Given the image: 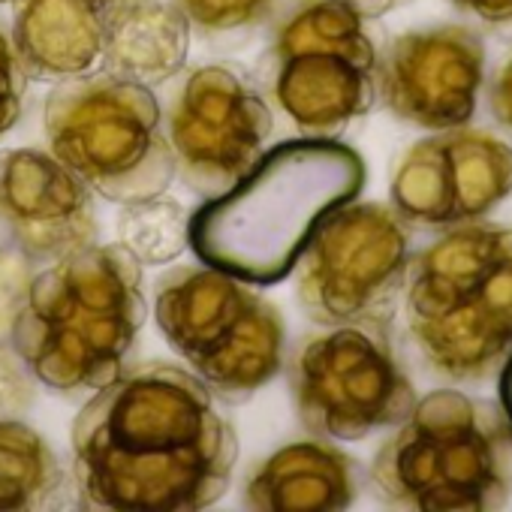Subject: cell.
<instances>
[{
	"instance_id": "obj_12",
	"label": "cell",
	"mask_w": 512,
	"mask_h": 512,
	"mask_svg": "<svg viewBox=\"0 0 512 512\" xmlns=\"http://www.w3.org/2000/svg\"><path fill=\"white\" fill-rule=\"evenodd\" d=\"M512 193V148L485 130H437L395 166L392 208L410 226L473 223Z\"/></svg>"
},
{
	"instance_id": "obj_1",
	"label": "cell",
	"mask_w": 512,
	"mask_h": 512,
	"mask_svg": "<svg viewBox=\"0 0 512 512\" xmlns=\"http://www.w3.org/2000/svg\"><path fill=\"white\" fill-rule=\"evenodd\" d=\"M79 509L196 512L232 482L238 437L187 368L148 362L94 392L73 422Z\"/></svg>"
},
{
	"instance_id": "obj_5",
	"label": "cell",
	"mask_w": 512,
	"mask_h": 512,
	"mask_svg": "<svg viewBox=\"0 0 512 512\" xmlns=\"http://www.w3.org/2000/svg\"><path fill=\"white\" fill-rule=\"evenodd\" d=\"M371 482L398 509H503L512 497V422L494 401L428 392L374 455Z\"/></svg>"
},
{
	"instance_id": "obj_16",
	"label": "cell",
	"mask_w": 512,
	"mask_h": 512,
	"mask_svg": "<svg viewBox=\"0 0 512 512\" xmlns=\"http://www.w3.org/2000/svg\"><path fill=\"white\" fill-rule=\"evenodd\" d=\"M10 43L34 82L85 76L103 55V7L97 0H13Z\"/></svg>"
},
{
	"instance_id": "obj_26",
	"label": "cell",
	"mask_w": 512,
	"mask_h": 512,
	"mask_svg": "<svg viewBox=\"0 0 512 512\" xmlns=\"http://www.w3.org/2000/svg\"><path fill=\"white\" fill-rule=\"evenodd\" d=\"M97 4H100V7H106V4H112V0H97Z\"/></svg>"
},
{
	"instance_id": "obj_2",
	"label": "cell",
	"mask_w": 512,
	"mask_h": 512,
	"mask_svg": "<svg viewBox=\"0 0 512 512\" xmlns=\"http://www.w3.org/2000/svg\"><path fill=\"white\" fill-rule=\"evenodd\" d=\"M365 187V160L338 139H290L269 148L226 193L187 217V244L202 266L244 284L293 275L317 223Z\"/></svg>"
},
{
	"instance_id": "obj_23",
	"label": "cell",
	"mask_w": 512,
	"mask_h": 512,
	"mask_svg": "<svg viewBox=\"0 0 512 512\" xmlns=\"http://www.w3.org/2000/svg\"><path fill=\"white\" fill-rule=\"evenodd\" d=\"M488 109H491L494 121L506 133H512V52L506 55V61L491 76V85H488Z\"/></svg>"
},
{
	"instance_id": "obj_8",
	"label": "cell",
	"mask_w": 512,
	"mask_h": 512,
	"mask_svg": "<svg viewBox=\"0 0 512 512\" xmlns=\"http://www.w3.org/2000/svg\"><path fill=\"white\" fill-rule=\"evenodd\" d=\"M169 347L226 404H244L284 368L287 332L275 302L211 266H178L154 287Z\"/></svg>"
},
{
	"instance_id": "obj_11",
	"label": "cell",
	"mask_w": 512,
	"mask_h": 512,
	"mask_svg": "<svg viewBox=\"0 0 512 512\" xmlns=\"http://www.w3.org/2000/svg\"><path fill=\"white\" fill-rule=\"evenodd\" d=\"M163 130L175 172L193 193L214 199L266 154L275 112L235 67L205 64L187 70L169 94Z\"/></svg>"
},
{
	"instance_id": "obj_4",
	"label": "cell",
	"mask_w": 512,
	"mask_h": 512,
	"mask_svg": "<svg viewBox=\"0 0 512 512\" xmlns=\"http://www.w3.org/2000/svg\"><path fill=\"white\" fill-rule=\"evenodd\" d=\"M404 314L431 374L491 380L512 350V226L461 223L410 256Z\"/></svg>"
},
{
	"instance_id": "obj_15",
	"label": "cell",
	"mask_w": 512,
	"mask_h": 512,
	"mask_svg": "<svg viewBox=\"0 0 512 512\" xmlns=\"http://www.w3.org/2000/svg\"><path fill=\"white\" fill-rule=\"evenodd\" d=\"M359 494V464L332 443H290L256 464L241 503L260 512H335Z\"/></svg>"
},
{
	"instance_id": "obj_10",
	"label": "cell",
	"mask_w": 512,
	"mask_h": 512,
	"mask_svg": "<svg viewBox=\"0 0 512 512\" xmlns=\"http://www.w3.org/2000/svg\"><path fill=\"white\" fill-rule=\"evenodd\" d=\"M302 425L326 440H365L401 425L416 386L389 338V326H329L296 344L287 365Z\"/></svg>"
},
{
	"instance_id": "obj_19",
	"label": "cell",
	"mask_w": 512,
	"mask_h": 512,
	"mask_svg": "<svg viewBox=\"0 0 512 512\" xmlns=\"http://www.w3.org/2000/svg\"><path fill=\"white\" fill-rule=\"evenodd\" d=\"M121 214V244L139 263L157 266L169 263L187 244V214L175 199H145L124 205Z\"/></svg>"
},
{
	"instance_id": "obj_13",
	"label": "cell",
	"mask_w": 512,
	"mask_h": 512,
	"mask_svg": "<svg viewBox=\"0 0 512 512\" xmlns=\"http://www.w3.org/2000/svg\"><path fill=\"white\" fill-rule=\"evenodd\" d=\"M485 82V40L467 25H434L389 40L377 55V97L422 130L467 127Z\"/></svg>"
},
{
	"instance_id": "obj_6",
	"label": "cell",
	"mask_w": 512,
	"mask_h": 512,
	"mask_svg": "<svg viewBox=\"0 0 512 512\" xmlns=\"http://www.w3.org/2000/svg\"><path fill=\"white\" fill-rule=\"evenodd\" d=\"M377 34L338 0H287L256 88L302 139H338L377 103Z\"/></svg>"
},
{
	"instance_id": "obj_27",
	"label": "cell",
	"mask_w": 512,
	"mask_h": 512,
	"mask_svg": "<svg viewBox=\"0 0 512 512\" xmlns=\"http://www.w3.org/2000/svg\"><path fill=\"white\" fill-rule=\"evenodd\" d=\"M0 4H13V0H0Z\"/></svg>"
},
{
	"instance_id": "obj_24",
	"label": "cell",
	"mask_w": 512,
	"mask_h": 512,
	"mask_svg": "<svg viewBox=\"0 0 512 512\" xmlns=\"http://www.w3.org/2000/svg\"><path fill=\"white\" fill-rule=\"evenodd\" d=\"M338 4H344V7L353 10L356 16L374 22V19H380V16H386V13L398 10L401 4H407V0H338Z\"/></svg>"
},
{
	"instance_id": "obj_25",
	"label": "cell",
	"mask_w": 512,
	"mask_h": 512,
	"mask_svg": "<svg viewBox=\"0 0 512 512\" xmlns=\"http://www.w3.org/2000/svg\"><path fill=\"white\" fill-rule=\"evenodd\" d=\"M500 407L512 422V350H509L506 362L500 365Z\"/></svg>"
},
{
	"instance_id": "obj_17",
	"label": "cell",
	"mask_w": 512,
	"mask_h": 512,
	"mask_svg": "<svg viewBox=\"0 0 512 512\" xmlns=\"http://www.w3.org/2000/svg\"><path fill=\"white\" fill-rule=\"evenodd\" d=\"M190 25L172 0H112L103 7V67L157 88L184 70Z\"/></svg>"
},
{
	"instance_id": "obj_9",
	"label": "cell",
	"mask_w": 512,
	"mask_h": 512,
	"mask_svg": "<svg viewBox=\"0 0 512 512\" xmlns=\"http://www.w3.org/2000/svg\"><path fill=\"white\" fill-rule=\"evenodd\" d=\"M410 223L380 202L329 211L296 263V299L317 326H389L407 284Z\"/></svg>"
},
{
	"instance_id": "obj_7",
	"label": "cell",
	"mask_w": 512,
	"mask_h": 512,
	"mask_svg": "<svg viewBox=\"0 0 512 512\" xmlns=\"http://www.w3.org/2000/svg\"><path fill=\"white\" fill-rule=\"evenodd\" d=\"M43 127L52 154L109 202L163 196L175 178L163 109L148 85L106 70L64 79L46 97Z\"/></svg>"
},
{
	"instance_id": "obj_20",
	"label": "cell",
	"mask_w": 512,
	"mask_h": 512,
	"mask_svg": "<svg viewBox=\"0 0 512 512\" xmlns=\"http://www.w3.org/2000/svg\"><path fill=\"white\" fill-rule=\"evenodd\" d=\"M190 31L214 46H241L266 28L278 0H172Z\"/></svg>"
},
{
	"instance_id": "obj_22",
	"label": "cell",
	"mask_w": 512,
	"mask_h": 512,
	"mask_svg": "<svg viewBox=\"0 0 512 512\" xmlns=\"http://www.w3.org/2000/svg\"><path fill=\"white\" fill-rule=\"evenodd\" d=\"M449 4L488 31L512 34V0H449Z\"/></svg>"
},
{
	"instance_id": "obj_14",
	"label": "cell",
	"mask_w": 512,
	"mask_h": 512,
	"mask_svg": "<svg viewBox=\"0 0 512 512\" xmlns=\"http://www.w3.org/2000/svg\"><path fill=\"white\" fill-rule=\"evenodd\" d=\"M0 220L31 263H58L97 238L94 190L49 151H0Z\"/></svg>"
},
{
	"instance_id": "obj_21",
	"label": "cell",
	"mask_w": 512,
	"mask_h": 512,
	"mask_svg": "<svg viewBox=\"0 0 512 512\" xmlns=\"http://www.w3.org/2000/svg\"><path fill=\"white\" fill-rule=\"evenodd\" d=\"M25 91H28V76L13 52L10 37L0 31V136L19 124Z\"/></svg>"
},
{
	"instance_id": "obj_3",
	"label": "cell",
	"mask_w": 512,
	"mask_h": 512,
	"mask_svg": "<svg viewBox=\"0 0 512 512\" xmlns=\"http://www.w3.org/2000/svg\"><path fill=\"white\" fill-rule=\"evenodd\" d=\"M145 317L142 263L121 241L88 244L31 281L13 353L55 392H97L124 371Z\"/></svg>"
},
{
	"instance_id": "obj_18",
	"label": "cell",
	"mask_w": 512,
	"mask_h": 512,
	"mask_svg": "<svg viewBox=\"0 0 512 512\" xmlns=\"http://www.w3.org/2000/svg\"><path fill=\"white\" fill-rule=\"evenodd\" d=\"M76 506L73 473L49 440L19 419H0V512H49Z\"/></svg>"
}]
</instances>
